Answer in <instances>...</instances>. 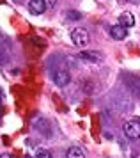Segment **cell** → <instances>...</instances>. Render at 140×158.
<instances>
[{
    "mask_svg": "<svg viewBox=\"0 0 140 158\" xmlns=\"http://www.w3.org/2000/svg\"><path fill=\"white\" fill-rule=\"evenodd\" d=\"M110 36L113 39H124L128 36V30L122 25H113V27H110Z\"/></svg>",
    "mask_w": 140,
    "mask_h": 158,
    "instance_id": "obj_5",
    "label": "cell"
},
{
    "mask_svg": "<svg viewBox=\"0 0 140 158\" xmlns=\"http://www.w3.org/2000/svg\"><path fill=\"white\" fill-rule=\"evenodd\" d=\"M69 80H71L69 73H68V71H64V69H59V71L53 73V82H55V84H57L59 87L68 85V84H69Z\"/></svg>",
    "mask_w": 140,
    "mask_h": 158,
    "instance_id": "obj_4",
    "label": "cell"
},
{
    "mask_svg": "<svg viewBox=\"0 0 140 158\" xmlns=\"http://www.w3.org/2000/svg\"><path fill=\"white\" fill-rule=\"evenodd\" d=\"M66 16H68L69 20H80V16H82V15L76 13V11H68V15H66Z\"/></svg>",
    "mask_w": 140,
    "mask_h": 158,
    "instance_id": "obj_10",
    "label": "cell"
},
{
    "mask_svg": "<svg viewBox=\"0 0 140 158\" xmlns=\"http://www.w3.org/2000/svg\"><path fill=\"white\" fill-rule=\"evenodd\" d=\"M66 158H85V151L82 148H78V146H73V148L68 149Z\"/></svg>",
    "mask_w": 140,
    "mask_h": 158,
    "instance_id": "obj_7",
    "label": "cell"
},
{
    "mask_svg": "<svg viewBox=\"0 0 140 158\" xmlns=\"http://www.w3.org/2000/svg\"><path fill=\"white\" fill-rule=\"evenodd\" d=\"M137 94H138V98H140V89H137Z\"/></svg>",
    "mask_w": 140,
    "mask_h": 158,
    "instance_id": "obj_11",
    "label": "cell"
},
{
    "mask_svg": "<svg viewBox=\"0 0 140 158\" xmlns=\"http://www.w3.org/2000/svg\"><path fill=\"white\" fill-rule=\"evenodd\" d=\"M35 158H51V153H50L48 149H39L35 151Z\"/></svg>",
    "mask_w": 140,
    "mask_h": 158,
    "instance_id": "obj_9",
    "label": "cell"
},
{
    "mask_svg": "<svg viewBox=\"0 0 140 158\" xmlns=\"http://www.w3.org/2000/svg\"><path fill=\"white\" fill-rule=\"evenodd\" d=\"M135 158H140V155H137V156H135Z\"/></svg>",
    "mask_w": 140,
    "mask_h": 158,
    "instance_id": "obj_13",
    "label": "cell"
},
{
    "mask_svg": "<svg viewBox=\"0 0 140 158\" xmlns=\"http://www.w3.org/2000/svg\"><path fill=\"white\" fill-rule=\"evenodd\" d=\"M124 135L131 140L140 139V119H131V121L124 123Z\"/></svg>",
    "mask_w": 140,
    "mask_h": 158,
    "instance_id": "obj_1",
    "label": "cell"
},
{
    "mask_svg": "<svg viewBox=\"0 0 140 158\" xmlns=\"http://www.w3.org/2000/svg\"><path fill=\"white\" fill-rule=\"evenodd\" d=\"M2 158H13V156H7V155H4V156H2Z\"/></svg>",
    "mask_w": 140,
    "mask_h": 158,
    "instance_id": "obj_12",
    "label": "cell"
},
{
    "mask_svg": "<svg viewBox=\"0 0 140 158\" xmlns=\"http://www.w3.org/2000/svg\"><path fill=\"white\" fill-rule=\"evenodd\" d=\"M71 41L76 46H85V44H89V32L82 27H76L71 32Z\"/></svg>",
    "mask_w": 140,
    "mask_h": 158,
    "instance_id": "obj_2",
    "label": "cell"
},
{
    "mask_svg": "<svg viewBox=\"0 0 140 158\" xmlns=\"http://www.w3.org/2000/svg\"><path fill=\"white\" fill-rule=\"evenodd\" d=\"M99 57H101V55H99L98 52H82V53H80V59L89 60V62H98Z\"/></svg>",
    "mask_w": 140,
    "mask_h": 158,
    "instance_id": "obj_8",
    "label": "cell"
},
{
    "mask_svg": "<svg viewBox=\"0 0 140 158\" xmlns=\"http://www.w3.org/2000/svg\"><path fill=\"white\" fill-rule=\"evenodd\" d=\"M28 11L32 15H43L46 11V0H30L28 2Z\"/></svg>",
    "mask_w": 140,
    "mask_h": 158,
    "instance_id": "obj_3",
    "label": "cell"
},
{
    "mask_svg": "<svg viewBox=\"0 0 140 158\" xmlns=\"http://www.w3.org/2000/svg\"><path fill=\"white\" fill-rule=\"evenodd\" d=\"M119 25L126 27V29L133 27V25H135V16L131 15V13H122V15L119 16Z\"/></svg>",
    "mask_w": 140,
    "mask_h": 158,
    "instance_id": "obj_6",
    "label": "cell"
}]
</instances>
